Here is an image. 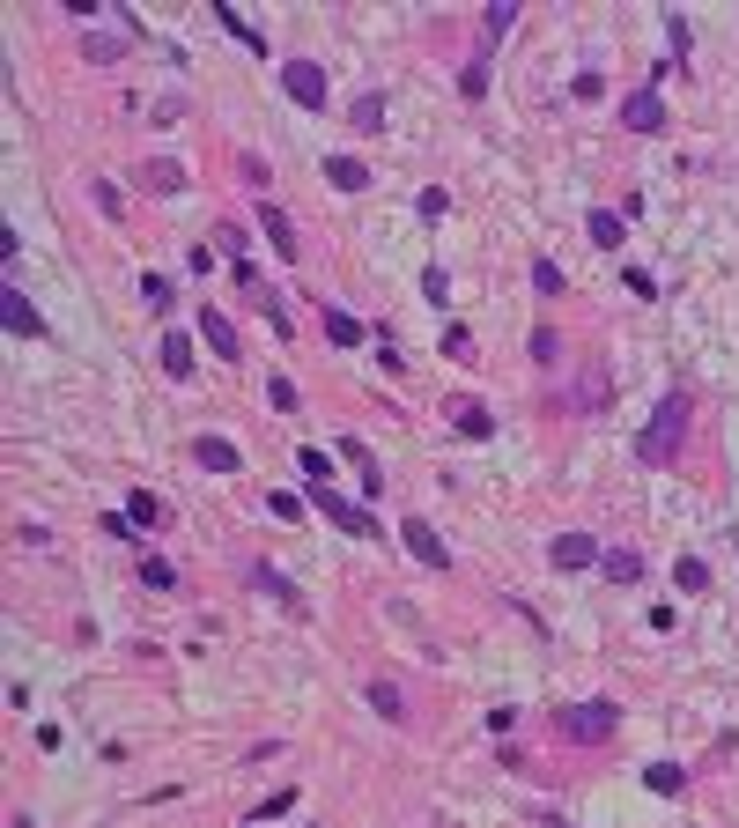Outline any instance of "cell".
<instances>
[{
	"instance_id": "obj_20",
	"label": "cell",
	"mask_w": 739,
	"mask_h": 828,
	"mask_svg": "<svg viewBox=\"0 0 739 828\" xmlns=\"http://www.w3.org/2000/svg\"><path fill=\"white\" fill-rule=\"evenodd\" d=\"M599 570L614 577V585H636V577H643V555H636V548H606V555H599Z\"/></svg>"
},
{
	"instance_id": "obj_21",
	"label": "cell",
	"mask_w": 739,
	"mask_h": 828,
	"mask_svg": "<svg viewBox=\"0 0 739 828\" xmlns=\"http://www.w3.org/2000/svg\"><path fill=\"white\" fill-rule=\"evenodd\" d=\"M141 185L148 193H185V163H141Z\"/></svg>"
},
{
	"instance_id": "obj_18",
	"label": "cell",
	"mask_w": 739,
	"mask_h": 828,
	"mask_svg": "<svg viewBox=\"0 0 739 828\" xmlns=\"http://www.w3.org/2000/svg\"><path fill=\"white\" fill-rule=\"evenodd\" d=\"M451 422H459V437H473V444H481L488 429H496V414H488L481 400H459V407H451Z\"/></svg>"
},
{
	"instance_id": "obj_27",
	"label": "cell",
	"mask_w": 739,
	"mask_h": 828,
	"mask_svg": "<svg viewBox=\"0 0 739 828\" xmlns=\"http://www.w3.org/2000/svg\"><path fill=\"white\" fill-rule=\"evenodd\" d=\"M215 23H222V30H230V37H244V45H252V52H267V37H259L252 23H244V15H237V8H215Z\"/></svg>"
},
{
	"instance_id": "obj_1",
	"label": "cell",
	"mask_w": 739,
	"mask_h": 828,
	"mask_svg": "<svg viewBox=\"0 0 739 828\" xmlns=\"http://www.w3.org/2000/svg\"><path fill=\"white\" fill-rule=\"evenodd\" d=\"M688 422H695V392L673 385L666 400H658V414L636 429V459H643V466H673L680 444H688Z\"/></svg>"
},
{
	"instance_id": "obj_15",
	"label": "cell",
	"mask_w": 739,
	"mask_h": 828,
	"mask_svg": "<svg viewBox=\"0 0 739 828\" xmlns=\"http://www.w3.org/2000/svg\"><path fill=\"white\" fill-rule=\"evenodd\" d=\"M82 52L97 67H111V60H126V30H82Z\"/></svg>"
},
{
	"instance_id": "obj_14",
	"label": "cell",
	"mask_w": 739,
	"mask_h": 828,
	"mask_svg": "<svg viewBox=\"0 0 739 828\" xmlns=\"http://www.w3.org/2000/svg\"><path fill=\"white\" fill-rule=\"evenodd\" d=\"M259 230H267V244H274L281 259H296V230H289V215H281L274 200H259Z\"/></svg>"
},
{
	"instance_id": "obj_9",
	"label": "cell",
	"mask_w": 739,
	"mask_h": 828,
	"mask_svg": "<svg viewBox=\"0 0 739 828\" xmlns=\"http://www.w3.org/2000/svg\"><path fill=\"white\" fill-rule=\"evenodd\" d=\"M621 126H636V134H666V104H658V89H636V97L621 104Z\"/></svg>"
},
{
	"instance_id": "obj_19",
	"label": "cell",
	"mask_w": 739,
	"mask_h": 828,
	"mask_svg": "<svg viewBox=\"0 0 739 828\" xmlns=\"http://www.w3.org/2000/svg\"><path fill=\"white\" fill-rule=\"evenodd\" d=\"M326 341H333V348H355V341H363V318L340 311V304H326Z\"/></svg>"
},
{
	"instance_id": "obj_33",
	"label": "cell",
	"mask_w": 739,
	"mask_h": 828,
	"mask_svg": "<svg viewBox=\"0 0 739 828\" xmlns=\"http://www.w3.org/2000/svg\"><path fill=\"white\" fill-rule=\"evenodd\" d=\"M126 518H134V525H156V518H163V503H156V496H148V488H141V496L126 503Z\"/></svg>"
},
{
	"instance_id": "obj_17",
	"label": "cell",
	"mask_w": 739,
	"mask_h": 828,
	"mask_svg": "<svg viewBox=\"0 0 739 828\" xmlns=\"http://www.w3.org/2000/svg\"><path fill=\"white\" fill-rule=\"evenodd\" d=\"M348 119H355V134H385V97H377V89H363V97L348 104Z\"/></svg>"
},
{
	"instance_id": "obj_2",
	"label": "cell",
	"mask_w": 739,
	"mask_h": 828,
	"mask_svg": "<svg viewBox=\"0 0 739 828\" xmlns=\"http://www.w3.org/2000/svg\"><path fill=\"white\" fill-rule=\"evenodd\" d=\"M614 725H621V710L606 703V695H592V703H570L555 718V732L562 740H577V747H599V740H614Z\"/></svg>"
},
{
	"instance_id": "obj_22",
	"label": "cell",
	"mask_w": 739,
	"mask_h": 828,
	"mask_svg": "<svg viewBox=\"0 0 739 828\" xmlns=\"http://www.w3.org/2000/svg\"><path fill=\"white\" fill-rule=\"evenodd\" d=\"M326 185H340V193H363V185H370V171H363L355 156H333V163H326Z\"/></svg>"
},
{
	"instance_id": "obj_26",
	"label": "cell",
	"mask_w": 739,
	"mask_h": 828,
	"mask_svg": "<svg viewBox=\"0 0 739 828\" xmlns=\"http://www.w3.org/2000/svg\"><path fill=\"white\" fill-rule=\"evenodd\" d=\"M510 23H518V8H510V0H488V15H481V37L496 45V37H503Z\"/></svg>"
},
{
	"instance_id": "obj_34",
	"label": "cell",
	"mask_w": 739,
	"mask_h": 828,
	"mask_svg": "<svg viewBox=\"0 0 739 828\" xmlns=\"http://www.w3.org/2000/svg\"><path fill=\"white\" fill-rule=\"evenodd\" d=\"M422 296H429V304H444V296H451V274H444V267H422Z\"/></svg>"
},
{
	"instance_id": "obj_4",
	"label": "cell",
	"mask_w": 739,
	"mask_h": 828,
	"mask_svg": "<svg viewBox=\"0 0 739 828\" xmlns=\"http://www.w3.org/2000/svg\"><path fill=\"white\" fill-rule=\"evenodd\" d=\"M281 89H289L303 111H326V97H333V89H326V67H318V60H281Z\"/></svg>"
},
{
	"instance_id": "obj_36",
	"label": "cell",
	"mask_w": 739,
	"mask_h": 828,
	"mask_svg": "<svg viewBox=\"0 0 739 828\" xmlns=\"http://www.w3.org/2000/svg\"><path fill=\"white\" fill-rule=\"evenodd\" d=\"M459 89H466V97H481V89H488V52H481V60H473V67L459 74Z\"/></svg>"
},
{
	"instance_id": "obj_32",
	"label": "cell",
	"mask_w": 739,
	"mask_h": 828,
	"mask_svg": "<svg viewBox=\"0 0 739 828\" xmlns=\"http://www.w3.org/2000/svg\"><path fill=\"white\" fill-rule=\"evenodd\" d=\"M414 207H422V222H444V215H451V193H444V185H429Z\"/></svg>"
},
{
	"instance_id": "obj_25",
	"label": "cell",
	"mask_w": 739,
	"mask_h": 828,
	"mask_svg": "<svg viewBox=\"0 0 739 828\" xmlns=\"http://www.w3.org/2000/svg\"><path fill=\"white\" fill-rule=\"evenodd\" d=\"M296 466H303V481H333V451H318V444H303Z\"/></svg>"
},
{
	"instance_id": "obj_8",
	"label": "cell",
	"mask_w": 739,
	"mask_h": 828,
	"mask_svg": "<svg viewBox=\"0 0 739 828\" xmlns=\"http://www.w3.org/2000/svg\"><path fill=\"white\" fill-rule=\"evenodd\" d=\"M252 585L267 592V599H281V614H296V621L311 614V599H303V592H296V585H289L281 570H267V562H252Z\"/></svg>"
},
{
	"instance_id": "obj_3",
	"label": "cell",
	"mask_w": 739,
	"mask_h": 828,
	"mask_svg": "<svg viewBox=\"0 0 739 828\" xmlns=\"http://www.w3.org/2000/svg\"><path fill=\"white\" fill-rule=\"evenodd\" d=\"M311 503H318V511H326V518H333V525H340L348 540H377V518L363 511V503H348V496H340L333 481H311Z\"/></svg>"
},
{
	"instance_id": "obj_28",
	"label": "cell",
	"mask_w": 739,
	"mask_h": 828,
	"mask_svg": "<svg viewBox=\"0 0 739 828\" xmlns=\"http://www.w3.org/2000/svg\"><path fill=\"white\" fill-rule=\"evenodd\" d=\"M289 806H296V784H281V792H267V799L252 806V821H281Z\"/></svg>"
},
{
	"instance_id": "obj_12",
	"label": "cell",
	"mask_w": 739,
	"mask_h": 828,
	"mask_svg": "<svg viewBox=\"0 0 739 828\" xmlns=\"http://www.w3.org/2000/svg\"><path fill=\"white\" fill-rule=\"evenodd\" d=\"M200 341H207V348H215V355H222V363H237V326H230V318H222L215 304H207V311H200Z\"/></svg>"
},
{
	"instance_id": "obj_13",
	"label": "cell",
	"mask_w": 739,
	"mask_h": 828,
	"mask_svg": "<svg viewBox=\"0 0 739 828\" xmlns=\"http://www.w3.org/2000/svg\"><path fill=\"white\" fill-rule=\"evenodd\" d=\"M584 230H592L599 252H621V244H629V222H621L614 207H592V222H584Z\"/></svg>"
},
{
	"instance_id": "obj_39",
	"label": "cell",
	"mask_w": 739,
	"mask_h": 828,
	"mask_svg": "<svg viewBox=\"0 0 739 828\" xmlns=\"http://www.w3.org/2000/svg\"><path fill=\"white\" fill-rule=\"evenodd\" d=\"M547 828H570V821H547Z\"/></svg>"
},
{
	"instance_id": "obj_37",
	"label": "cell",
	"mask_w": 739,
	"mask_h": 828,
	"mask_svg": "<svg viewBox=\"0 0 739 828\" xmlns=\"http://www.w3.org/2000/svg\"><path fill=\"white\" fill-rule=\"evenodd\" d=\"M134 533H141V525L126 518V511H104V540H134Z\"/></svg>"
},
{
	"instance_id": "obj_31",
	"label": "cell",
	"mask_w": 739,
	"mask_h": 828,
	"mask_svg": "<svg viewBox=\"0 0 739 828\" xmlns=\"http://www.w3.org/2000/svg\"><path fill=\"white\" fill-rule=\"evenodd\" d=\"M141 577H148V585H156V592H170V585H178V570H170L163 555H141Z\"/></svg>"
},
{
	"instance_id": "obj_11",
	"label": "cell",
	"mask_w": 739,
	"mask_h": 828,
	"mask_svg": "<svg viewBox=\"0 0 739 828\" xmlns=\"http://www.w3.org/2000/svg\"><path fill=\"white\" fill-rule=\"evenodd\" d=\"M156 363H163V378H170V385H185V378H193V341H185V333H163Z\"/></svg>"
},
{
	"instance_id": "obj_16",
	"label": "cell",
	"mask_w": 739,
	"mask_h": 828,
	"mask_svg": "<svg viewBox=\"0 0 739 828\" xmlns=\"http://www.w3.org/2000/svg\"><path fill=\"white\" fill-rule=\"evenodd\" d=\"M643 784H651L658 799H680V792H688V769H680V762H651V769H643Z\"/></svg>"
},
{
	"instance_id": "obj_23",
	"label": "cell",
	"mask_w": 739,
	"mask_h": 828,
	"mask_svg": "<svg viewBox=\"0 0 739 828\" xmlns=\"http://www.w3.org/2000/svg\"><path fill=\"white\" fill-rule=\"evenodd\" d=\"M370 710H377V718H392V725H400V718H407V695L392 688V681H370Z\"/></svg>"
},
{
	"instance_id": "obj_35",
	"label": "cell",
	"mask_w": 739,
	"mask_h": 828,
	"mask_svg": "<svg viewBox=\"0 0 739 828\" xmlns=\"http://www.w3.org/2000/svg\"><path fill=\"white\" fill-rule=\"evenodd\" d=\"M267 511H274L281 525H296V518H303V496H281V488H274V496H267Z\"/></svg>"
},
{
	"instance_id": "obj_38",
	"label": "cell",
	"mask_w": 739,
	"mask_h": 828,
	"mask_svg": "<svg viewBox=\"0 0 739 828\" xmlns=\"http://www.w3.org/2000/svg\"><path fill=\"white\" fill-rule=\"evenodd\" d=\"M533 355H540V363H555V355H562V333L540 326V333H533Z\"/></svg>"
},
{
	"instance_id": "obj_29",
	"label": "cell",
	"mask_w": 739,
	"mask_h": 828,
	"mask_svg": "<svg viewBox=\"0 0 739 828\" xmlns=\"http://www.w3.org/2000/svg\"><path fill=\"white\" fill-rule=\"evenodd\" d=\"M141 296H148V311H170V304H178V289H170L163 274H141Z\"/></svg>"
},
{
	"instance_id": "obj_24",
	"label": "cell",
	"mask_w": 739,
	"mask_h": 828,
	"mask_svg": "<svg viewBox=\"0 0 739 828\" xmlns=\"http://www.w3.org/2000/svg\"><path fill=\"white\" fill-rule=\"evenodd\" d=\"M673 585H680V592H710V562L680 555V562H673Z\"/></svg>"
},
{
	"instance_id": "obj_6",
	"label": "cell",
	"mask_w": 739,
	"mask_h": 828,
	"mask_svg": "<svg viewBox=\"0 0 739 828\" xmlns=\"http://www.w3.org/2000/svg\"><path fill=\"white\" fill-rule=\"evenodd\" d=\"M400 540L414 548V562H429V570H451V548L437 540V525H429V518H400Z\"/></svg>"
},
{
	"instance_id": "obj_10",
	"label": "cell",
	"mask_w": 739,
	"mask_h": 828,
	"mask_svg": "<svg viewBox=\"0 0 739 828\" xmlns=\"http://www.w3.org/2000/svg\"><path fill=\"white\" fill-rule=\"evenodd\" d=\"M193 466H207V474H237L244 451H237L230 437H193Z\"/></svg>"
},
{
	"instance_id": "obj_7",
	"label": "cell",
	"mask_w": 739,
	"mask_h": 828,
	"mask_svg": "<svg viewBox=\"0 0 739 828\" xmlns=\"http://www.w3.org/2000/svg\"><path fill=\"white\" fill-rule=\"evenodd\" d=\"M599 555H606V548H599L592 533H562L555 548H547V562H555V570H592Z\"/></svg>"
},
{
	"instance_id": "obj_5",
	"label": "cell",
	"mask_w": 739,
	"mask_h": 828,
	"mask_svg": "<svg viewBox=\"0 0 739 828\" xmlns=\"http://www.w3.org/2000/svg\"><path fill=\"white\" fill-rule=\"evenodd\" d=\"M0 326H8L15 341H45V318H37V304L23 289H0Z\"/></svg>"
},
{
	"instance_id": "obj_30",
	"label": "cell",
	"mask_w": 739,
	"mask_h": 828,
	"mask_svg": "<svg viewBox=\"0 0 739 828\" xmlns=\"http://www.w3.org/2000/svg\"><path fill=\"white\" fill-rule=\"evenodd\" d=\"M533 289H540V296H562L570 281H562V267H555V259H533Z\"/></svg>"
}]
</instances>
